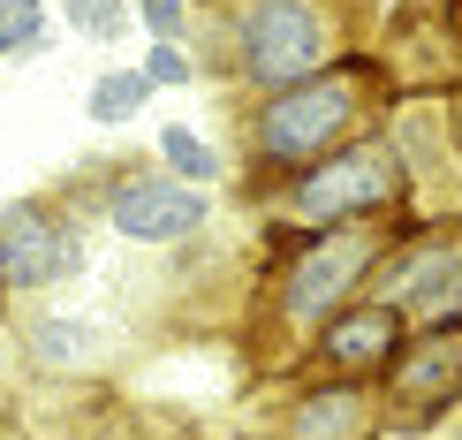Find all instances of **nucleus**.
Listing matches in <instances>:
<instances>
[{"mask_svg":"<svg viewBox=\"0 0 462 440\" xmlns=\"http://www.w3.org/2000/svg\"><path fill=\"white\" fill-rule=\"evenodd\" d=\"M372 84L379 61H326L311 84L273 91L258 114H250V152H258L265 175H303L326 152L364 137V114H372Z\"/></svg>","mask_w":462,"mask_h":440,"instance_id":"1","label":"nucleus"},{"mask_svg":"<svg viewBox=\"0 0 462 440\" xmlns=\"http://www.w3.org/2000/svg\"><path fill=\"white\" fill-rule=\"evenodd\" d=\"M402 220L387 228H296V243H288L281 274H273V296H265V312H273V327L288 334H319L334 312H349L356 296H372L379 281V258L394 251Z\"/></svg>","mask_w":462,"mask_h":440,"instance_id":"2","label":"nucleus"},{"mask_svg":"<svg viewBox=\"0 0 462 440\" xmlns=\"http://www.w3.org/2000/svg\"><path fill=\"white\" fill-rule=\"evenodd\" d=\"M410 167L394 160L387 137H356L341 152H326L319 167H303V175H288L281 190V213L296 228H379L402 213V198H410Z\"/></svg>","mask_w":462,"mask_h":440,"instance_id":"3","label":"nucleus"},{"mask_svg":"<svg viewBox=\"0 0 462 440\" xmlns=\"http://www.w3.org/2000/svg\"><path fill=\"white\" fill-rule=\"evenodd\" d=\"M379 403H387V440H425L462 410V319H425L402 334L394 365L379 372Z\"/></svg>","mask_w":462,"mask_h":440,"instance_id":"4","label":"nucleus"},{"mask_svg":"<svg viewBox=\"0 0 462 440\" xmlns=\"http://www.w3.org/2000/svg\"><path fill=\"white\" fill-rule=\"evenodd\" d=\"M334 53V23L319 0H243L236 8V69L265 99L288 84H311Z\"/></svg>","mask_w":462,"mask_h":440,"instance_id":"5","label":"nucleus"},{"mask_svg":"<svg viewBox=\"0 0 462 440\" xmlns=\"http://www.w3.org/2000/svg\"><path fill=\"white\" fill-rule=\"evenodd\" d=\"M84 274V228L53 198H8L0 205V304L46 296Z\"/></svg>","mask_w":462,"mask_h":440,"instance_id":"6","label":"nucleus"},{"mask_svg":"<svg viewBox=\"0 0 462 440\" xmlns=\"http://www.w3.org/2000/svg\"><path fill=\"white\" fill-rule=\"evenodd\" d=\"M273 440H387V403L379 379H341V372H311L281 395Z\"/></svg>","mask_w":462,"mask_h":440,"instance_id":"7","label":"nucleus"},{"mask_svg":"<svg viewBox=\"0 0 462 440\" xmlns=\"http://www.w3.org/2000/svg\"><path fill=\"white\" fill-rule=\"evenodd\" d=\"M205 220H213V198L175 183L167 167H122L114 190H106V228L129 236V243H152V251L205 236Z\"/></svg>","mask_w":462,"mask_h":440,"instance_id":"8","label":"nucleus"},{"mask_svg":"<svg viewBox=\"0 0 462 440\" xmlns=\"http://www.w3.org/2000/svg\"><path fill=\"white\" fill-rule=\"evenodd\" d=\"M402 334H410V319H402L394 304L356 296L349 312H334V319L311 334V365H319V372H341V379H379V372L394 365Z\"/></svg>","mask_w":462,"mask_h":440,"instance_id":"9","label":"nucleus"},{"mask_svg":"<svg viewBox=\"0 0 462 440\" xmlns=\"http://www.w3.org/2000/svg\"><path fill=\"white\" fill-rule=\"evenodd\" d=\"M15 350H23V372H38V379H91L114 365V334L76 312H31L15 327Z\"/></svg>","mask_w":462,"mask_h":440,"instance_id":"10","label":"nucleus"},{"mask_svg":"<svg viewBox=\"0 0 462 440\" xmlns=\"http://www.w3.org/2000/svg\"><path fill=\"white\" fill-rule=\"evenodd\" d=\"M160 167H167L175 183H189V190H213V183H220V152L205 145L198 129H182V122L160 129Z\"/></svg>","mask_w":462,"mask_h":440,"instance_id":"11","label":"nucleus"},{"mask_svg":"<svg viewBox=\"0 0 462 440\" xmlns=\"http://www.w3.org/2000/svg\"><path fill=\"white\" fill-rule=\"evenodd\" d=\"M144 91H152V84H144V69H106L99 84L84 91V114H91V122H99V129H122L129 114L144 107Z\"/></svg>","mask_w":462,"mask_h":440,"instance_id":"12","label":"nucleus"},{"mask_svg":"<svg viewBox=\"0 0 462 440\" xmlns=\"http://www.w3.org/2000/svg\"><path fill=\"white\" fill-rule=\"evenodd\" d=\"M122 23H129V8L122 0H69V31H84V38H122Z\"/></svg>","mask_w":462,"mask_h":440,"instance_id":"13","label":"nucleus"},{"mask_svg":"<svg viewBox=\"0 0 462 440\" xmlns=\"http://www.w3.org/2000/svg\"><path fill=\"white\" fill-rule=\"evenodd\" d=\"M137 23L152 31V46H182V31H189V0H137Z\"/></svg>","mask_w":462,"mask_h":440,"instance_id":"14","label":"nucleus"},{"mask_svg":"<svg viewBox=\"0 0 462 440\" xmlns=\"http://www.w3.org/2000/svg\"><path fill=\"white\" fill-rule=\"evenodd\" d=\"M46 23V8L38 0H0V53H23V38Z\"/></svg>","mask_w":462,"mask_h":440,"instance_id":"15","label":"nucleus"},{"mask_svg":"<svg viewBox=\"0 0 462 440\" xmlns=\"http://www.w3.org/2000/svg\"><path fill=\"white\" fill-rule=\"evenodd\" d=\"M189 53L182 46H152V61H144V84H189Z\"/></svg>","mask_w":462,"mask_h":440,"instance_id":"16","label":"nucleus"},{"mask_svg":"<svg viewBox=\"0 0 462 440\" xmlns=\"http://www.w3.org/2000/svg\"><path fill=\"white\" fill-rule=\"evenodd\" d=\"M425 319H462V258H455V274H448V281L432 289V304H425V312L410 319V327H425Z\"/></svg>","mask_w":462,"mask_h":440,"instance_id":"17","label":"nucleus"},{"mask_svg":"<svg viewBox=\"0 0 462 440\" xmlns=\"http://www.w3.org/2000/svg\"><path fill=\"white\" fill-rule=\"evenodd\" d=\"M448 145H455V160H462V99H455V129H448Z\"/></svg>","mask_w":462,"mask_h":440,"instance_id":"18","label":"nucleus"},{"mask_svg":"<svg viewBox=\"0 0 462 440\" xmlns=\"http://www.w3.org/2000/svg\"><path fill=\"white\" fill-rule=\"evenodd\" d=\"M0 395H8V334H0Z\"/></svg>","mask_w":462,"mask_h":440,"instance_id":"19","label":"nucleus"},{"mask_svg":"<svg viewBox=\"0 0 462 440\" xmlns=\"http://www.w3.org/2000/svg\"><path fill=\"white\" fill-rule=\"evenodd\" d=\"M0 440H31V433H15V426H8V417H0Z\"/></svg>","mask_w":462,"mask_h":440,"instance_id":"20","label":"nucleus"},{"mask_svg":"<svg viewBox=\"0 0 462 440\" xmlns=\"http://www.w3.org/2000/svg\"><path fill=\"white\" fill-rule=\"evenodd\" d=\"M455 38H462V0H455Z\"/></svg>","mask_w":462,"mask_h":440,"instance_id":"21","label":"nucleus"},{"mask_svg":"<svg viewBox=\"0 0 462 440\" xmlns=\"http://www.w3.org/2000/svg\"><path fill=\"white\" fill-rule=\"evenodd\" d=\"M38 8H46V0H38Z\"/></svg>","mask_w":462,"mask_h":440,"instance_id":"22","label":"nucleus"}]
</instances>
